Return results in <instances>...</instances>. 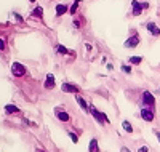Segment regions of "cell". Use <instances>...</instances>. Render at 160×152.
<instances>
[{"instance_id":"6da1fadb","label":"cell","mask_w":160,"mask_h":152,"mask_svg":"<svg viewBox=\"0 0 160 152\" xmlns=\"http://www.w3.org/2000/svg\"><path fill=\"white\" fill-rule=\"evenodd\" d=\"M141 104L144 107H149L152 109L155 106V98H154V94L151 91H142V99H141Z\"/></svg>"},{"instance_id":"7a4b0ae2","label":"cell","mask_w":160,"mask_h":152,"mask_svg":"<svg viewBox=\"0 0 160 152\" xmlns=\"http://www.w3.org/2000/svg\"><path fill=\"white\" fill-rule=\"evenodd\" d=\"M11 74L15 77H22L26 74V67L21 63H13L11 64Z\"/></svg>"},{"instance_id":"3957f363","label":"cell","mask_w":160,"mask_h":152,"mask_svg":"<svg viewBox=\"0 0 160 152\" xmlns=\"http://www.w3.org/2000/svg\"><path fill=\"white\" fill-rule=\"evenodd\" d=\"M90 112H91V115H93V117L96 119V122H99V123H102V122L109 123V119L106 117V114H101L96 107H90Z\"/></svg>"},{"instance_id":"277c9868","label":"cell","mask_w":160,"mask_h":152,"mask_svg":"<svg viewBox=\"0 0 160 152\" xmlns=\"http://www.w3.org/2000/svg\"><path fill=\"white\" fill-rule=\"evenodd\" d=\"M138 45H139V37H138L136 32H133V35L128 37V40L123 43L125 48H135V47H138Z\"/></svg>"},{"instance_id":"5b68a950","label":"cell","mask_w":160,"mask_h":152,"mask_svg":"<svg viewBox=\"0 0 160 152\" xmlns=\"http://www.w3.org/2000/svg\"><path fill=\"white\" fill-rule=\"evenodd\" d=\"M142 5L138 2V0H131V15L133 16H139L141 13H142Z\"/></svg>"},{"instance_id":"8992f818","label":"cell","mask_w":160,"mask_h":152,"mask_svg":"<svg viewBox=\"0 0 160 152\" xmlns=\"http://www.w3.org/2000/svg\"><path fill=\"white\" fill-rule=\"evenodd\" d=\"M141 117H142L146 122H152V120H154V112H152V109L142 107V109H141Z\"/></svg>"},{"instance_id":"52a82bcc","label":"cell","mask_w":160,"mask_h":152,"mask_svg":"<svg viewBox=\"0 0 160 152\" xmlns=\"http://www.w3.org/2000/svg\"><path fill=\"white\" fill-rule=\"evenodd\" d=\"M146 29H148L152 35H155V37H158V35H160V27H158L155 23H148V26H146Z\"/></svg>"},{"instance_id":"ba28073f","label":"cell","mask_w":160,"mask_h":152,"mask_svg":"<svg viewBox=\"0 0 160 152\" xmlns=\"http://www.w3.org/2000/svg\"><path fill=\"white\" fill-rule=\"evenodd\" d=\"M61 90L62 91H66V93H77L78 91V87H75V85H72V84H62V87H61Z\"/></svg>"},{"instance_id":"9c48e42d","label":"cell","mask_w":160,"mask_h":152,"mask_svg":"<svg viewBox=\"0 0 160 152\" xmlns=\"http://www.w3.org/2000/svg\"><path fill=\"white\" fill-rule=\"evenodd\" d=\"M45 88H47V90H53V88H55V75H51V74H48V75H47V80H45Z\"/></svg>"},{"instance_id":"30bf717a","label":"cell","mask_w":160,"mask_h":152,"mask_svg":"<svg viewBox=\"0 0 160 152\" xmlns=\"http://www.w3.org/2000/svg\"><path fill=\"white\" fill-rule=\"evenodd\" d=\"M56 117H58V120H61V122H69V114L66 112V110L56 109Z\"/></svg>"},{"instance_id":"8fae6325","label":"cell","mask_w":160,"mask_h":152,"mask_svg":"<svg viewBox=\"0 0 160 152\" xmlns=\"http://www.w3.org/2000/svg\"><path fill=\"white\" fill-rule=\"evenodd\" d=\"M75 99H77V104H78L80 107H82V109L85 110V112H90V107H88L87 101H85V99L82 98V96H78V94H77V96H75Z\"/></svg>"},{"instance_id":"7c38bea8","label":"cell","mask_w":160,"mask_h":152,"mask_svg":"<svg viewBox=\"0 0 160 152\" xmlns=\"http://www.w3.org/2000/svg\"><path fill=\"white\" fill-rule=\"evenodd\" d=\"M55 10H56V16H62V15H64V13H66V11H68V7H66L64 3H58Z\"/></svg>"},{"instance_id":"4fadbf2b","label":"cell","mask_w":160,"mask_h":152,"mask_svg":"<svg viewBox=\"0 0 160 152\" xmlns=\"http://www.w3.org/2000/svg\"><path fill=\"white\" fill-rule=\"evenodd\" d=\"M88 152H99V147H98V141L96 139H91L90 144H88Z\"/></svg>"},{"instance_id":"5bb4252c","label":"cell","mask_w":160,"mask_h":152,"mask_svg":"<svg viewBox=\"0 0 160 152\" xmlns=\"http://www.w3.org/2000/svg\"><path fill=\"white\" fill-rule=\"evenodd\" d=\"M32 16H34V18H38V19H42V18H43V8H42V7H37V8H34V11H32Z\"/></svg>"},{"instance_id":"9a60e30c","label":"cell","mask_w":160,"mask_h":152,"mask_svg":"<svg viewBox=\"0 0 160 152\" xmlns=\"http://www.w3.org/2000/svg\"><path fill=\"white\" fill-rule=\"evenodd\" d=\"M56 51H58L59 54H74L72 51H69L68 48H66V47H62V45H58V47H56Z\"/></svg>"},{"instance_id":"2e32d148","label":"cell","mask_w":160,"mask_h":152,"mask_svg":"<svg viewBox=\"0 0 160 152\" xmlns=\"http://www.w3.org/2000/svg\"><path fill=\"white\" fill-rule=\"evenodd\" d=\"M18 110H19V109H18L16 106H11V104H7V106H5V112H7V114H15V112H18Z\"/></svg>"},{"instance_id":"e0dca14e","label":"cell","mask_w":160,"mask_h":152,"mask_svg":"<svg viewBox=\"0 0 160 152\" xmlns=\"http://www.w3.org/2000/svg\"><path fill=\"white\" fill-rule=\"evenodd\" d=\"M122 127H123V130H125L127 133H133V127H131V123H130V122L123 120V122H122Z\"/></svg>"},{"instance_id":"ac0fdd59","label":"cell","mask_w":160,"mask_h":152,"mask_svg":"<svg viewBox=\"0 0 160 152\" xmlns=\"http://www.w3.org/2000/svg\"><path fill=\"white\" fill-rule=\"evenodd\" d=\"M128 63H130V64H141V63H142V56H131V58L128 59Z\"/></svg>"},{"instance_id":"d6986e66","label":"cell","mask_w":160,"mask_h":152,"mask_svg":"<svg viewBox=\"0 0 160 152\" xmlns=\"http://www.w3.org/2000/svg\"><path fill=\"white\" fill-rule=\"evenodd\" d=\"M78 2H80V0H75V2L72 3V7H71V15H75V13H77V8H78Z\"/></svg>"},{"instance_id":"ffe728a7","label":"cell","mask_w":160,"mask_h":152,"mask_svg":"<svg viewBox=\"0 0 160 152\" xmlns=\"http://www.w3.org/2000/svg\"><path fill=\"white\" fill-rule=\"evenodd\" d=\"M69 138L72 139V143H78V136H77V134H74V133H69Z\"/></svg>"},{"instance_id":"44dd1931","label":"cell","mask_w":160,"mask_h":152,"mask_svg":"<svg viewBox=\"0 0 160 152\" xmlns=\"http://www.w3.org/2000/svg\"><path fill=\"white\" fill-rule=\"evenodd\" d=\"M122 72L130 74V72H131V67H130V66H122Z\"/></svg>"},{"instance_id":"7402d4cb","label":"cell","mask_w":160,"mask_h":152,"mask_svg":"<svg viewBox=\"0 0 160 152\" xmlns=\"http://www.w3.org/2000/svg\"><path fill=\"white\" fill-rule=\"evenodd\" d=\"M0 50H5V40L0 37Z\"/></svg>"},{"instance_id":"603a6c76","label":"cell","mask_w":160,"mask_h":152,"mask_svg":"<svg viewBox=\"0 0 160 152\" xmlns=\"http://www.w3.org/2000/svg\"><path fill=\"white\" fill-rule=\"evenodd\" d=\"M138 152H149V147H148V146H142V147H139Z\"/></svg>"},{"instance_id":"cb8c5ba5","label":"cell","mask_w":160,"mask_h":152,"mask_svg":"<svg viewBox=\"0 0 160 152\" xmlns=\"http://www.w3.org/2000/svg\"><path fill=\"white\" fill-rule=\"evenodd\" d=\"M13 15H15V18H16V21H18V23H22V18L18 15V13H13Z\"/></svg>"},{"instance_id":"d4e9b609","label":"cell","mask_w":160,"mask_h":152,"mask_svg":"<svg viewBox=\"0 0 160 152\" xmlns=\"http://www.w3.org/2000/svg\"><path fill=\"white\" fill-rule=\"evenodd\" d=\"M154 134L157 136V139H158V143H160V131H158V130H154Z\"/></svg>"},{"instance_id":"484cf974","label":"cell","mask_w":160,"mask_h":152,"mask_svg":"<svg viewBox=\"0 0 160 152\" xmlns=\"http://www.w3.org/2000/svg\"><path fill=\"white\" fill-rule=\"evenodd\" d=\"M120 152H131L128 147H122V149H120Z\"/></svg>"},{"instance_id":"4316f807","label":"cell","mask_w":160,"mask_h":152,"mask_svg":"<svg viewBox=\"0 0 160 152\" xmlns=\"http://www.w3.org/2000/svg\"><path fill=\"white\" fill-rule=\"evenodd\" d=\"M74 26H75V27H80V21L75 19V21H74Z\"/></svg>"},{"instance_id":"83f0119b","label":"cell","mask_w":160,"mask_h":152,"mask_svg":"<svg viewBox=\"0 0 160 152\" xmlns=\"http://www.w3.org/2000/svg\"><path fill=\"white\" fill-rule=\"evenodd\" d=\"M37 152H45V150H37Z\"/></svg>"},{"instance_id":"f1b7e54d","label":"cell","mask_w":160,"mask_h":152,"mask_svg":"<svg viewBox=\"0 0 160 152\" xmlns=\"http://www.w3.org/2000/svg\"><path fill=\"white\" fill-rule=\"evenodd\" d=\"M31 2H37V0H31Z\"/></svg>"}]
</instances>
